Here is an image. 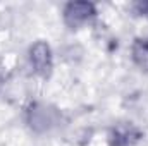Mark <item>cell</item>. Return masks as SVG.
<instances>
[{
    "mask_svg": "<svg viewBox=\"0 0 148 146\" xmlns=\"http://www.w3.org/2000/svg\"><path fill=\"white\" fill-rule=\"evenodd\" d=\"M31 64L40 72H45L50 67V50L45 43H36L31 48Z\"/></svg>",
    "mask_w": 148,
    "mask_h": 146,
    "instance_id": "7a4b0ae2",
    "label": "cell"
},
{
    "mask_svg": "<svg viewBox=\"0 0 148 146\" xmlns=\"http://www.w3.org/2000/svg\"><path fill=\"white\" fill-rule=\"evenodd\" d=\"M133 57L136 64L143 69H148V40H138L133 46Z\"/></svg>",
    "mask_w": 148,
    "mask_h": 146,
    "instance_id": "3957f363",
    "label": "cell"
},
{
    "mask_svg": "<svg viewBox=\"0 0 148 146\" xmlns=\"http://www.w3.org/2000/svg\"><path fill=\"white\" fill-rule=\"evenodd\" d=\"M66 21L76 26V24H81L84 21H88L93 14H95V9L91 3H86V2H76V3H69L66 7Z\"/></svg>",
    "mask_w": 148,
    "mask_h": 146,
    "instance_id": "6da1fadb",
    "label": "cell"
}]
</instances>
